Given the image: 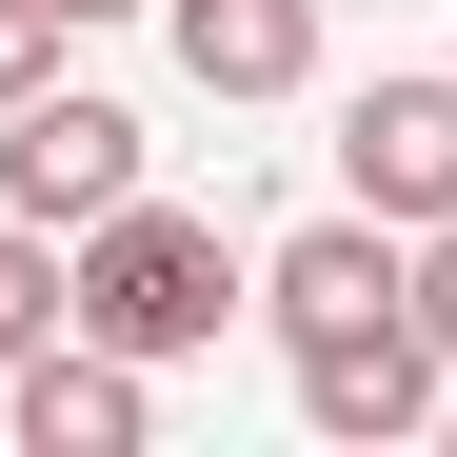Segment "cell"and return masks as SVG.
Masks as SVG:
<instances>
[{
	"mask_svg": "<svg viewBox=\"0 0 457 457\" xmlns=\"http://www.w3.org/2000/svg\"><path fill=\"white\" fill-rule=\"evenodd\" d=\"M40 338H80V239H60V219H0V378Z\"/></svg>",
	"mask_w": 457,
	"mask_h": 457,
	"instance_id": "cell-8",
	"label": "cell"
},
{
	"mask_svg": "<svg viewBox=\"0 0 457 457\" xmlns=\"http://www.w3.org/2000/svg\"><path fill=\"white\" fill-rule=\"evenodd\" d=\"M219 319H239V259H219V219H179V199L80 219V338H120V358H199Z\"/></svg>",
	"mask_w": 457,
	"mask_h": 457,
	"instance_id": "cell-1",
	"label": "cell"
},
{
	"mask_svg": "<svg viewBox=\"0 0 457 457\" xmlns=\"http://www.w3.org/2000/svg\"><path fill=\"white\" fill-rule=\"evenodd\" d=\"M40 60H60V0H0V100H40Z\"/></svg>",
	"mask_w": 457,
	"mask_h": 457,
	"instance_id": "cell-9",
	"label": "cell"
},
{
	"mask_svg": "<svg viewBox=\"0 0 457 457\" xmlns=\"http://www.w3.org/2000/svg\"><path fill=\"white\" fill-rule=\"evenodd\" d=\"M437 398H457V358H437L418 319L298 338V418H319V437H437Z\"/></svg>",
	"mask_w": 457,
	"mask_h": 457,
	"instance_id": "cell-5",
	"label": "cell"
},
{
	"mask_svg": "<svg viewBox=\"0 0 457 457\" xmlns=\"http://www.w3.org/2000/svg\"><path fill=\"white\" fill-rule=\"evenodd\" d=\"M437 437H457V398H437Z\"/></svg>",
	"mask_w": 457,
	"mask_h": 457,
	"instance_id": "cell-12",
	"label": "cell"
},
{
	"mask_svg": "<svg viewBox=\"0 0 457 457\" xmlns=\"http://www.w3.org/2000/svg\"><path fill=\"white\" fill-rule=\"evenodd\" d=\"M60 21H160V0H60Z\"/></svg>",
	"mask_w": 457,
	"mask_h": 457,
	"instance_id": "cell-11",
	"label": "cell"
},
{
	"mask_svg": "<svg viewBox=\"0 0 457 457\" xmlns=\"http://www.w3.org/2000/svg\"><path fill=\"white\" fill-rule=\"evenodd\" d=\"M160 40H179L199 100H298L319 80V0H160Z\"/></svg>",
	"mask_w": 457,
	"mask_h": 457,
	"instance_id": "cell-7",
	"label": "cell"
},
{
	"mask_svg": "<svg viewBox=\"0 0 457 457\" xmlns=\"http://www.w3.org/2000/svg\"><path fill=\"white\" fill-rule=\"evenodd\" d=\"M338 199L398 219V239H437L457 219V80H358L338 100Z\"/></svg>",
	"mask_w": 457,
	"mask_h": 457,
	"instance_id": "cell-3",
	"label": "cell"
},
{
	"mask_svg": "<svg viewBox=\"0 0 457 457\" xmlns=\"http://www.w3.org/2000/svg\"><path fill=\"white\" fill-rule=\"evenodd\" d=\"M418 338L457 358V219H437V239H418Z\"/></svg>",
	"mask_w": 457,
	"mask_h": 457,
	"instance_id": "cell-10",
	"label": "cell"
},
{
	"mask_svg": "<svg viewBox=\"0 0 457 457\" xmlns=\"http://www.w3.org/2000/svg\"><path fill=\"white\" fill-rule=\"evenodd\" d=\"M139 199V120L120 100H80V80H40V100H0V219H120Z\"/></svg>",
	"mask_w": 457,
	"mask_h": 457,
	"instance_id": "cell-2",
	"label": "cell"
},
{
	"mask_svg": "<svg viewBox=\"0 0 457 457\" xmlns=\"http://www.w3.org/2000/svg\"><path fill=\"white\" fill-rule=\"evenodd\" d=\"M139 378L160 358H120V338H40L21 378H0V418H21V457H139V418H160Z\"/></svg>",
	"mask_w": 457,
	"mask_h": 457,
	"instance_id": "cell-6",
	"label": "cell"
},
{
	"mask_svg": "<svg viewBox=\"0 0 457 457\" xmlns=\"http://www.w3.org/2000/svg\"><path fill=\"white\" fill-rule=\"evenodd\" d=\"M259 319H278V358L298 338H358V319H418V259H398V219H298V239L259 259Z\"/></svg>",
	"mask_w": 457,
	"mask_h": 457,
	"instance_id": "cell-4",
	"label": "cell"
}]
</instances>
